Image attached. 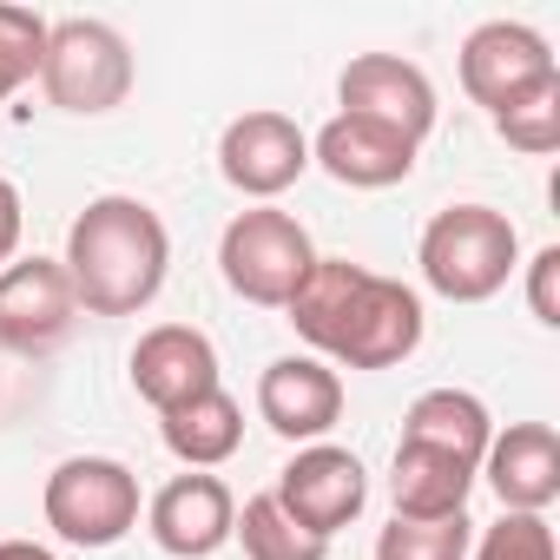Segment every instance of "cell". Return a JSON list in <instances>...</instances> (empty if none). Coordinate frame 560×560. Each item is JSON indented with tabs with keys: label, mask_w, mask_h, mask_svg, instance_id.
<instances>
[{
	"label": "cell",
	"mask_w": 560,
	"mask_h": 560,
	"mask_svg": "<svg viewBox=\"0 0 560 560\" xmlns=\"http://www.w3.org/2000/svg\"><path fill=\"white\" fill-rule=\"evenodd\" d=\"M298 337L324 357H337L343 370H396L422 350V298L402 277H376L350 257H317L304 291L284 304Z\"/></svg>",
	"instance_id": "1"
},
{
	"label": "cell",
	"mask_w": 560,
	"mask_h": 560,
	"mask_svg": "<svg viewBox=\"0 0 560 560\" xmlns=\"http://www.w3.org/2000/svg\"><path fill=\"white\" fill-rule=\"evenodd\" d=\"M67 284L86 317H139L172 270V231L145 198L106 191L67 231Z\"/></svg>",
	"instance_id": "2"
},
{
	"label": "cell",
	"mask_w": 560,
	"mask_h": 560,
	"mask_svg": "<svg viewBox=\"0 0 560 560\" xmlns=\"http://www.w3.org/2000/svg\"><path fill=\"white\" fill-rule=\"evenodd\" d=\"M416 264H422V284L435 298L488 304L521 270V237H514L508 211H494V205H448V211H435L422 224Z\"/></svg>",
	"instance_id": "3"
},
{
	"label": "cell",
	"mask_w": 560,
	"mask_h": 560,
	"mask_svg": "<svg viewBox=\"0 0 560 560\" xmlns=\"http://www.w3.org/2000/svg\"><path fill=\"white\" fill-rule=\"evenodd\" d=\"M317 264V244L311 231L291 218V211H277V205H257V211H237L218 237V270H224V284L231 298L257 304V311H284L298 291H304V277Z\"/></svg>",
	"instance_id": "4"
},
{
	"label": "cell",
	"mask_w": 560,
	"mask_h": 560,
	"mask_svg": "<svg viewBox=\"0 0 560 560\" xmlns=\"http://www.w3.org/2000/svg\"><path fill=\"white\" fill-rule=\"evenodd\" d=\"M47 527L67 547H119L139 527V475L113 455H73L47 475Z\"/></svg>",
	"instance_id": "5"
},
{
	"label": "cell",
	"mask_w": 560,
	"mask_h": 560,
	"mask_svg": "<svg viewBox=\"0 0 560 560\" xmlns=\"http://www.w3.org/2000/svg\"><path fill=\"white\" fill-rule=\"evenodd\" d=\"M40 86H47V100L60 113L100 119V113L126 106V93H132V47L106 21H54L47 27V60H40Z\"/></svg>",
	"instance_id": "6"
},
{
	"label": "cell",
	"mask_w": 560,
	"mask_h": 560,
	"mask_svg": "<svg viewBox=\"0 0 560 560\" xmlns=\"http://www.w3.org/2000/svg\"><path fill=\"white\" fill-rule=\"evenodd\" d=\"M277 508H284L304 534H317V540H330L337 527H350L357 514H363V501H370V475H363V462L350 455V448H337V442H311V448H298L284 468H277Z\"/></svg>",
	"instance_id": "7"
},
{
	"label": "cell",
	"mask_w": 560,
	"mask_h": 560,
	"mask_svg": "<svg viewBox=\"0 0 560 560\" xmlns=\"http://www.w3.org/2000/svg\"><path fill=\"white\" fill-rule=\"evenodd\" d=\"M73 317H80V298L60 257H14L0 270V350L47 357L73 337Z\"/></svg>",
	"instance_id": "8"
},
{
	"label": "cell",
	"mask_w": 560,
	"mask_h": 560,
	"mask_svg": "<svg viewBox=\"0 0 560 560\" xmlns=\"http://www.w3.org/2000/svg\"><path fill=\"white\" fill-rule=\"evenodd\" d=\"M218 172L244 198H277L311 172V132L291 113H270V106L237 113L218 139Z\"/></svg>",
	"instance_id": "9"
},
{
	"label": "cell",
	"mask_w": 560,
	"mask_h": 560,
	"mask_svg": "<svg viewBox=\"0 0 560 560\" xmlns=\"http://www.w3.org/2000/svg\"><path fill=\"white\" fill-rule=\"evenodd\" d=\"M337 100H343L350 119L389 126V132H402L409 145H422V139L435 132V113H442L429 73H422L416 60H402V54H357V60L343 67V80H337Z\"/></svg>",
	"instance_id": "10"
},
{
	"label": "cell",
	"mask_w": 560,
	"mask_h": 560,
	"mask_svg": "<svg viewBox=\"0 0 560 560\" xmlns=\"http://www.w3.org/2000/svg\"><path fill=\"white\" fill-rule=\"evenodd\" d=\"M553 47L547 34H534L527 21H481L462 40V93L488 113H501L508 100H521L527 86L553 80Z\"/></svg>",
	"instance_id": "11"
},
{
	"label": "cell",
	"mask_w": 560,
	"mask_h": 560,
	"mask_svg": "<svg viewBox=\"0 0 560 560\" xmlns=\"http://www.w3.org/2000/svg\"><path fill=\"white\" fill-rule=\"evenodd\" d=\"M145 527H152V540H159L172 560H205V553H218V547L231 540V527H237V494H231L218 475H205V468L172 475V481L145 501Z\"/></svg>",
	"instance_id": "12"
},
{
	"label": "cell",
	"mask_w": 560,
	"mask_h": 560,
	"mask_svg": "<svg viewBox=\"0 0 560 560\" xmlns=\"http://www.w3.org/2000/svg\"><path fill=\"white\" fill-rule=\"evenodd\" d=\"M257 416L284 442H324L343 422V376L324 357H277L257 376Z\"/></svg>",
	"instance_id": "13"
},
{
	"label": "cell",
	"mask_w": 560,
	"mask_h": 560,
	"mask_svg": "<svg viewBox=\"0 0 560 560\" xmlns=\"http://www.w3.org/2000/svg\"><path fill=\"white\" fill-rule=\"evenodd\" d=\"M481 475H488L501 514H547L560 501V435L547 422H508V429H494Z\"/></svg>",
	"instance_id": "14"
},
{
	"label": "cell",
	"mask_w": 560,
	"mask_h": 560,
	"mask_svg": "<svg viewBox=\"0 0 560 560\" xmlns=\"http://www.w3.org/2000/svg\"><path fill=\"white\" fill-rule=\"evenodd\" d=\"M132 389L159 416L178 409V402H191V396H205V389H218V350H211V337L191 330V324H152L132 343Z\"/></svg>",
	"instance_id": "15"
},
{
	"label": "cell",
	"mask_w": 560,
	"mask_h": 560,
	"mask_svg": "<svg viewBox=\"0 0 560 560\" xmlns=\"http://www.w3.org/2000/svg\"><path fill=\"white\" fill-rule=\"evenodd\" d=\"M416 152H422V145H409L402 132L370 126V119H350V113H337V119L311 139V165H324V172H330L337 185H350V191L402 185V178L416 172Z\"/></svg>",
	"instance_id": "16"
},
{
	"label": "cell",
	"mask_w": 560,
	"mask_h": 560,
	"mask_svg": "<svg viewBox=\"0 0 560 560\" xmlns=\"http://www.w3.org/2000/svg\"><path fill=\"white\" fill-rule=\"evenodd\" d=\"M468 488H475V468L442 455V448H422V442H396V462H389V494H396V514L402 521H442V514H468Z\"/></svg>",
	"instance_id": "17"
},
{
	"label": "cell",
	"mask_w": 560,
	"mask_h": 560,
	"mask_svg": "<svg viewBox=\"0 0 560 560\" xmlns=\"http://www.w3.org/2000/svg\"><path fill=\"white\" fill-rule=\"evenodd\" d=\"M402 442L442 448V455H455V462H468V468L481 475V455H488V442H494V416H488V402L468 396V389H422V396L409 402V416H402Z\"/></svg>",
	"instance_id": "18"
},
{
	"label": "cell",
	"mask_w": 560,
	"mask_h": 560,
	"mask_svg": "<svg viewBox=\"0 0 560 560\" xmlns=\"http://www.w3.org/2000/svg\"><path fill=\"white\" fill-rule=\"evenodd\" d=\"M159 435H165V448H172L185 468H205V475H211L218 462L237 455V442H244V409H237V396H224V383H218V389H205V396L165 409V416H159Z\"/></svg>",
	"instance_id": "19"
},
{
	"label": "cell",
	"mask_w": 560,
	"mask_h": 560,
	"mask_svg": "<svg viewBox=\"0 0 560 560\" xmlns=\"http://www.w3.org/2000/svg\"><path fill=\"white\" fill-rule=\"evenodd\" d=\"M231 534L244 540V560H330V540L304 534L284 508H277V494H250L237 508V527Z\"/></svg>",
	"instance_id": "20"
},
{
	"label": "cell",
	"mask_w": 560,
	"mask_h": 560,
	"mask_svg": "<svg viewBox=\"0 0 560 560\" xmlns=\"http://www.w3.org/2000/svg\"><path fill=\"white\" fill-rule=\"evenodd\" d=\"M488 119H494V132H501L514 152H527V159L560 152V73L540 80V86H527L521 100H508V106L488 113Z\"/></svg>",
	"instance_id": "21"
},
{
	"label": "cell",
	"mask_w": 560,
	"mask_h": 560,
	"mask_svg": "<svg viewBox=\"0 0 560 560\" xmlns=\"http://www.w3.org/2000/svg\"><path fill=\"white\" fill-rule=\"evenodd\" d=\"M475 547V521L468 514H442V521H389L376 534V560H468Z\"/></svg>",
	"instance_id": "22"
},
{
	"label": "cell",
	"mask_w": 560,
	"mask_h": 560,
	"mask_svg": "<svg viewBox=\"0 0 560 560\" xmlns=\"http://www.w3.org/2000/svg\"><path fill=\"white\" fill-rule=\"evenodd\" d=\"M47 27L34 8H8L0 0V106H8L27 80H40V60H47Z\"/></svg>",
	"instance_id": "23"
},
{
	"label": "cell",
	"mask_w": 560,
	"mask_h": 560,
	"mask_svg": "<svg viewBox=\"0 0 560 560\" xmlns=\"http://www.w3.org/2000/svg\"><path fill=\"white\" fill-rule=\"evenodd\" d=\"M468 560H553V527L547 514H501L494 527H481Z\"/></svg>",
	"instance_id": "24"
},
{
	"label": "cell",
	"mask_w": 560,
	"mask_h": 560,
	"mask_svg": "<svg viewBox=\"0 0 560 560\" xmlns=\"http://www.w3.org/2000/svg\"><path fill=\"white\" fill-rule=\"evenodd\" d=\"M527 311H534V324L560 330V244L527 257Z\"/></svg>",
	"instance_id": "25"
},
{
	"label": "cell",
	"mask_w": 560,
	"mask_h": 560,
	"mask_svg": "<svg viewBox=\"0 0 560 560\" xmlns=\"http://www.w3.org/2000/svg\"><path fill=\"white\" fill-rule=\"evenodd\" d=\"M21 231H27L21 191H14V178H0V270L14 264V250H21Z\"/></svg>",
	"instance_id": "26"
},
{
	"label": "cell",
	"mask_w": 560,
	"mask_h": 560,
	"mask_svg": "<svg viewBox=\"0 0 560 560\" xmlns=\"http://www.w3.org/2000/svg\"><path fill=\"white\" fill-rule=\"evenodd\" d=\"M0 560H60V553H47L40 540H0Z\"/></svg>",
	"instance_id": "27"
}]
</instances>
